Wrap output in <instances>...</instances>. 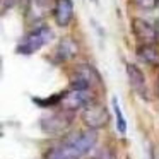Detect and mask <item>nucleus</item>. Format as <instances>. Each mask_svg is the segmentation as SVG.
<instances>
[{
	"label": "nucleus",
	"instance_id": "1",
	"mask_svg": "<svg viewBox=\"0 0 159 159\" xmlns=\"http://www.w3.org/2000/svg\"><path fill=\"white\" fill-rule=\"evenodd\" d=\"M98 144V134L96 130H80L70 135L65 144L60 145L63 156L67 159H82L84 156L91 154Z\"/></svg>",
	"mask_w": 159,
	"mask_h": 159
},
{
	"label": "nucleus",
	"instance_id": "2",
	"mask_svg": "<svg viewBox=\"0 0 159 159\" xmlns=\"http://www.w3.org/2000/svg\"><path fill=\"white\" fill-rule=\"evenodd\" d=\"M52 38H53V33L50 31V28H36L19 41L17 52L22 53V55H33L39 48L48 45L52 41Z\"/></svg>",
	"mask_w": 159,
	"mask_h": 159
},
{
	"label": "nucleus",
	"instance_id": "3",
	"mask_svg": "<svg viewBox=\"0 0 159 159\" xmlns=\"http://www.w3.org/2000/svg\"><path fill=\"white\" fill-rule=\"evenodd\" d=\"M82 121L89 130H99V128H104L108 125L110 115L103 104L91 103L87 108L82 110Z\"/></svg>",
	"mask_w": 159,
	"mask_h": 159
},
{
	"label": "nucleus",
	"instance_id": "4",
	"mask_svg": "<svg viewBox=\"0 0 159 159\" xmlns=\"http://www.w3.org/2000/svg\"><path fill=\"white\" fill-rule=\"evenodd\" d=\"M91 103L93 101H91L89 91H70L69 94H63V99L60 104L63 106V111L72 113V111H79L87 108Z\"/></svg>",
	"mask_w": 159,
	"mask_h": 159
},
{
	"label": "nucleus",
	"instance_id": "5",
	"mask_svg": "<svg viewBox=\"0 0 159 159\" xmlns=\"http://www.w3.org/2000/svg\"><path fill=\"white\" fill-rule=\"evenodd\" d=\"M132 26H134V34L142 41V45H156L159 34L156 31L154 24H151L147 21H142V19H135L132 22Z\"/></svg>",
	"mask_w": 159,
	"mask_h": 159
},
{
	"label": "nucleus",
	"instance_id": "6",
	"mask_svg": "<svg viewBox=\"0 0 159 159\" xmlns=\"http://www.w3.org/2000/svg\"><path fill=\"white\" fill-rule=\"evenodd\" d=\"M127 75H128V82L134 87V91L142 96L144 99H149L147 94V80H145V75L140 69H139L135 63H127Z\"/></svg>",
	"mask_w": 159,
	"mask_h": 159
},
{
	"label": "nucleus",
	"instance_id": "7",
	"mask_svg": "<svg viewBox=\"0 0 159 159\" xmlns=\"http://www.w3.org/2000/svg\"><path fill=\"white\" fill-rule=\"evenodd\" d=\"M67 113H69V111L50 115V116L43 118V120L39 121V125H41V128L45 132H48V134H60V132H63L70 125V116Z\"/></svg>",
	"mask_w": 159,
	"mask_h": 159
},
{
	"label": "nucleus",
	"instance_id": "8",
	"mask_svg": "<svg viewBox=\"0 0 159 159\" xmlns=\"http://www.w3.org/2000/svg\"><path fill=\"white\" fill-rule=\"evenodd\" d=\"M53 17L60 28H67L74 19V2L72 0H55Z\"/></svg>",
	"mask_w": 159,
	"mask_h": 159
},
{
	"label": "nucleus",
	"instance_id": "9",
	"mask_svg": "<svg viewBox=\"0 0 159 159\" xmlns=\"http://www.w3.org/2000/svg\"><path fill=\"white\" fill-rule=\"evenodd\" d=\"M79 53V46H77V43L74 41L72 38H62L58 43V46H57V58H58V62H69V60H72L74 57Z\"/></svg>",
	"mask_w": 159,
	"mask_h": 159
},
{
	"label": "nucleus",
	"instance_id": "10",
	"mask_svg": "<svg viewBox=\"0 0 159 159\" xmlns=\"http://www.w3.org/2000/svg\"><path fill=\"white\" fill-rule=\"evenodd\" d=\"M137 58L151 67H159V50L154 45H140L137 48Z\"/></svg>",
	"mask_w": 159,
	"mask_h": 159
},
{
	"label": "nucleus",
	"instance_id": "11",
	"mask_svg": "<svg viewBox=\"0 0 159 159\" xmlns=\"http://www.w3.org/2000/svg\"><path fill=\"white\" fill-rule=\"evenodd\" d=\"M48 2L50 0H29V5H28V17L31 21H36V19H41L45 16L46 9H48Z\"/></svg>",
	"mask_w": 159,
	"mask_h": 159
},
{
	"label": "nucleus",
	"instance_id": "12",
	"mask_svg": "<svg viewBox=\"0 0 159 159\" xmlns=\"http://www.w3.org/2000/svg\"><path fill=\"white\" fill-rule=\"evenodd\" d=\"M113 111H115V116H116V128H118V132H120L121 135H125V134H127V120H125L123 111H121V108H120V104H118L116 98L113 99Z\"/></svg>",
	"mask_w": 159,
	"mask_h": 159
},
{
	"label": "nucleus",
	"instance_id": "13",
	"mask_svg": "<svg viewBox=\"0 0 159 159\" xmlns=\"http://www.w3.org/2000/svg\"><path fill=\"white\" fill-rule=\"evenodd\" d=\"M91 159H116L115 151L110 147H99L93 152V157Z\"/></svg>",
	"mask_w": 159,
	"mask_h": 159
},
{
	"label": "nucleus",
	"instance_id": "14",
	"mask_svg": "<svg viewBox=\"0 0 159 159\" xmlns=\"http://www.w3.org/2000/svg\"><path fill=\"white\" fill-rule=\"evenodd\" d=\"M135 4L142 9H154L159 5V0H135Z\"/></svg>",
	"mask_w": 159,
	"mask_h": 159
},
{
	"label": "nucleus",
	"instance_id": "15",
	"mask_svg": "<svg viewBox=\"0 0 159 159\" xmlns=\"http://www.w3.org/2000/svg\"><path fill=\"white\" fill-rule=\"evenodd\" d=\"M46 159H67V157L63 156L62 149H60V147H55V149H52V151L46 154Z\"/></svg>",
	"mask_w": 159,
	"mask_h": 159
},
{
	"label": "nucleus",
	"instance_id": "16",
	"mask_svg": "<svg viewBox=\"0 0 159 159\" xmlns=\"http://www.w3.org/2000/svg\"><path fill=\"white\" fill-rule=\"evenodd\" d=\"M12 5H16V0H4V12L7 11V9H11Z\"/></svg>",
	"mask_w": 159,
	"mask_h": 159
},
{
	"label": "nucleus",
	"instance_id": "17",
	"mask_svg": "<svg viewBox=\"0 0 159 159\" xmlns=\"http://www.w3.org/2000/svg\"><path fill=\"white\" fill-rule=\"evenodd\" d=\"M154 26H156V31H157V34H159V19L154 22Z\"/></svg>",
	"mask_w": 159,
	"mask_h": 159
},
{
	"label": "nucleus",
	"instance_id": "18",
	"mask_svg": "<svg viewBox=\"0 0 159 159\" xmlns=\"http://www.w3.org/2000/svg\"><path fill=\"white\" fill-rule=\"evenodd\" d=\"M93 2H98V0H93Z\"/></svg>",
	"mask_w": 159,
	"mask_h": 159
}]
</instances>
